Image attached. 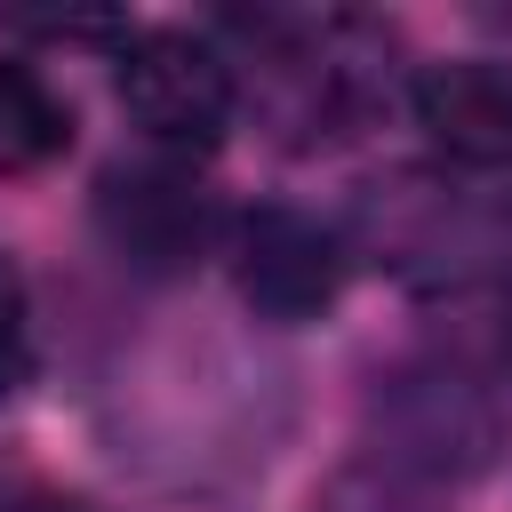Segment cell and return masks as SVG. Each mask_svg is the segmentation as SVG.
Listing matches in <instances>:
<instances>
[{
	"label": "cell",
	"instance_id": "1",
	"mask_svg": "<svg viewBox=\"0 0 512 512\" xmlns=\"http://www.w3.org/2000/svg\"><path fill=\"white\" fill-rule=\"evenodd\" d=\"M496 440H504L496 384H480L464 360H400L392 376H376V440H368L376 464L440 488L488 472Z\"/></svg>",
	"mask_w": 512,
	"mask_h": 512
},
{
	"label": "cell",
	"instance_id": "2",
	"mask_svg": "<svg viewBox=\"0 0 512 512\" xmlns=\"http://www.w3.org/2000/svg\"><path fill=\"white\" fill-rule=\"evenodd\" d=\"M120 112L144 128L152 152L168 160H200L224 144L232 112H240V72L208 32H128L120 40Z\"/></svg>",
	"mask_w": 512,
	"mask_h": 512
},
{
	"label": "cell",
	"instance_id": "3",
	"mask_svg": "<svg viewBox=\"0 0 512 512\" xmlns=\"http://www.w3.org/2000/svg\"><path fill=\"white\" fill-rule=\"evenodd\" d=\"M96 232L136 272H184L224 240V216L192 160L144 152V160H112L96 176Z\"/></svg>",
	"mask_w": 512,
	"mask_h": 512
},
{
	"label": "cell",
	"instance_id": "4",
	"mask_svg": "<svg viewBox=\"0 0 512 512\" xmlns=\"http://www.w3.org/2000/svg\"><path fill=\"white\" fill-rule=\"evenodd\" d=\"M224 256H232V288L248 312L296 328V320H320L336 296H344V232L304 216V208H248L224 224Z\"/></svg>",
	"mask_w": 512,
	"mask_h": 512
},
{
	"label": "cell",
	"instance_id": "5",
	"mask_svg": "<svg viewBox=\"0 0 512 512\" xmlns=\"http://www.w3.org/2000/svg\"><path fill=\"white\" fill-rule=\"evenodd\" d=\"M416 120L432 152L464 176H512V72L504 64H424L416 72Z\"/></svg>",
	"mask_w": 512,
	"mask_h": 512
},
{
	"label": "cell",
	"instance_id": "6",
	"mask_svg": "<svg viewBox=\"0 0 512 512\" xmlns=\"http://www.w3.org/2000/svg\"><path fill=\"white\" fill-rule=\"evenodd\" d=\"M72 144V104L40 80V64L0 56V176H32Z\"/></svg>",
	"mask_w": 512,
	"mask_h": 512
},
{
	"label": "cell",
	"instance_id": "7",
	"mask_svg": "<svg viewBox=\"0 0 512 512\" xmlns=\"http://www.w3.org/2000/svg\"><path fill=\"white\" fill-rule=\"evenodd\" d=\"M320 512H440V496H432L424 480H408V472L360 456V464H344V472L328 480Z\"/></svg>",
	"mask_w": 512,
	"mask_h": 512
},
{
	"label": "cell",
	"instance_id": "8",
	"mask_svg": "<svg viewBox=\"0 0 512 512\" xmlns=\"http://www.w3.org/2000/svg\"><path fill=\"white\" fill-rule=\"evenodd\" d=\"M32 384V304H24V272L0 256V400H16Z\"/></svg>",
	"mask_w": 512,
	"mask_h": 512
},
{
	"label": "cell",
	"instance_id": "9",
	"mask_svg": "<svg viewBox=\"0 0 512 512\" xmlns=\"http://www.w3.org/2000/svg\"><path fill=\"white\" fill-rule=\"evenodd\" d=\"M496 360H504V376H512V288H504V304H496Z\"/></svg>",
	"mask_w": 512,
	"mask_h": 512
},
{
	"label": "cell",
	"instance_id": "10",
	"mask_svg": "<svg viewBox=\"0 0 512 512\" xmlns=\"http://www.w3.org/2000/svg\"><path fill=\"white\" fill-rule=\"evenodd\" d=\"M16 512H96V504H72V496H32V504H16Z\"/></svg>",
	"mask_w": 512,
	"mask_h": 512
}]
</instances>
